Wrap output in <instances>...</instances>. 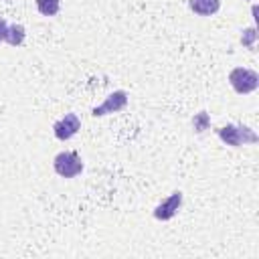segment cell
<instances>
[{
    "instance_id": "obj_1",
    "label": "cell",
    "mask_w": 259,
    "mask_h": 259,
    "mask_svg": "<svg viewBox=\"0 0 259 259\" xmlns=\"http://www.w3.org/2000/svg\"><path fill=\"white\" fill-rule=\"evenodd\" d=\"M219 138L227 144V146H245V144H255L257 142V134L245 125H225L219 127Z\"/></svg>"
},
{
    "instance_id": "obj_2",
    "label": "cell",
    "mask_w": 259,
    "mask_h": 259,
    "mask_svg": "<svg viewBox=\"0 0 259 259\" xmlns=\"http://www.w3.org/2000/svg\"><path fill=\"white\" fill-rule=\"evenodd\" d=\"M53 168L63 178H75L83 170V162L77 152H61L53 160Z\"/></svg>"
},
{
    "instance_id": "obj_3",
    "label": "cell",
    "mask_w": 259,
    "mask_h": 259,
    "mask_svg": "<svg viewBox=\"0 0 259 259\" xmlns=\"http://www.w3.org/2000/svg\"><path fill=\"white\" fill-rule=\"evenodd\" d=\"M229 83L233 85V89H235L237 93L245 95V93H251V91L257 89V85H259V75H257L255 71H251V69L237 67V69H233V71L229 73Z\"/></svg>"
},
{
    "instance_id": "obj_4",
    "label": "cell",
    "mask_w": 259,
    "mask_h": 259,
    "mask_svg": "<svg viewBox=\"0 0 259 259\" xmlns=\"http://www.w3.org/2000/svg\"><path fill=\"white\" fill-rule=\"evenodd\" d=\"M125 105H127V93L121 91V89H117V91L109 93L101 105L93 107L91 113H93L95 117H101V115H107V113H117V111H121Z\"/></svg>"
},
{
    "instance_id": "obj_5",
    "label": "cell",
    "mask_w": 259,
    "mask_h": 259,
    "mask_svg": "<svg viewBox=\"0 0 259 259\" xmlns=\"http://www.w3.org/2000/svg\"><path fill=\"white\" fill-rule=\"evenodd\" d=\"M81 130V121H79V117L75 115V113H67L65 117H61L59 121H55V125H53V132H55V136L59 138V140H71L77 132Z\"/></svg>"
},
{
    "instance_id": "obj_6",
    "label": "cell",
    "mask_w": 259,
    "mask_h": 259,
    "mask_svg": "<svg viewBox=\"0 0 259 259\" xmlns=\"http://www.w3.org/2000/svg\"><path fill=\"white\" fill-rule=\"evenodd\" d=\"M180 206H182V192L176 190V192H172L166 200H162V202L154 208V217H156L158 221H170V219L178 212Z\"/></svg>"
},
{
    "instance_id": "obj_7",
    "label": "cell",
    "mask_w": 259,
    "mask_h": 259,
    "mask_svg": "<svg viewBox=\"0 0 259 259\" xmlns=\"http://www.w3.org/2000/svg\"><path fill=\"white\" fill-rule=\"evenodd\" d=\"M190 10L198 16H212L221 8V0H188Z\"/></svg>"
},
{
    "instance_id": "obj_8",
    "label": "cell",
    "mask_w": 259,
    "mask_h": 259,
    "mask_svg": "<svg viewBox=\"0 0 259 259\" xmlns=\"http://www.w3.org/2000/svg\"><path fill=\"white\" fill-rule=\"evenodd\" d=\"M24 40V26L22 24H10L6 30V42L12 47H18Z\"/></svg>"
},
{
    "instance_id": "obj_9",
    "label": "cell",
    "mask_w": 259,
    "mask_h": 259,
    "mask_svg": "<svg viewBox=\"0 0 259 259\" xmlns=\"http://www.w3.org/2000/svg\"><path fill=\"white\" fill-rule=\"evenodd\" d=\"M36 8L42 16H55L61 8V0H36Z\"/></svg>"
},
{
    "instance_id": "obj_10",
    "label": "cell",
    "mask_w": 259,
    "mask_h": 259,
    "mask_svg": "<svg viewBox=\"0 0 259 259\" xmlns=\"http://www.w3.org/2000/svg\"><path fill=\"white\" fill-rule=\"evenodd\" d=\"M206 125H208V115H206L204 111H200V113L194 117V130H196V132H204Z\"/></svg>"
},
{
    "instance_id": "obj_11",
    "label": "cell",
    "mask_w": 259,
    "mask_h": 259,
    "mask_svg": "<svg viewBox=\"0 0 259 259\" xmlns=\"http://www.w3.org/2000/svg\"><path fill=\"white\" fill-rule=\"evenodd\" d=\"M255 34H257V32H255V28H247V30L243 32V36H241V42L253 49V40H255Z\"/></svg>"
},
{
    "instance_id": "obj_12",
    "label": "cell",
    "mask_w": 259,
    "mask_h": 259,
    "mask_svg": "<svg viewBox=\"0 0 259 259\" xmlns=\"http://www.w3.org/2000/svg\"><path fill=\"white\" fill-rule=\"evenodd\" d=\"M6 30H8V24H6V20L0 16V42L6 40Z\"/></svg>"
}]
</instances>
